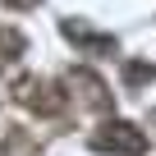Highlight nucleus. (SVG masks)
<instances>
[{
  "mask_svg": "<svg viewBox=\"0 0 156 156\" xmlns=\"http://www.w3.org/2000/svg\"><path fill=\"white\" fill-rule=\"evenodd\" d=\"M14 92H19V101H23V106H32L37 115H60V110L69 106V97H64L55 83H46V78H23Z\"/></svg>",
  "mask_w": 156,
  "mask_h": 156,
  "instance_id": "obj_2",
  "label": "nucleus"
},
{
  "mask_svg": "<svg viewBox=\"0 0 156 156\" xmlns=\"http://www.w3.org/2000/svg\"><path fill=\"white\" fill-rule=\"evenodd\" d=\"M23 51H28V37L19 28H0V64H14Z\"/></svg>",
  "mask_w": 156,
  "mask_h": 156,
  "instance_id": "obj_5",
  "label": "nucleus"
},
{
  "mask_svg": "<svg viewBox=\"0 0 156 156\" xmlns=\"http://www.w3.org/2000/svg\"><path fill=\"white\" fill-rule=\"evenodd\" d=\"M0 5H9V9H32L37 0H0Z\"/></svg>",
  "mask_w": 156,
  "mask_h": 156,
  "instance_id": "obj_7",
  "label": "nucleus"
},
{
  "mask_svg": "<svg viewBox=\"0 0 156 156\" xmlns=\"http://www.w3.org/2000/svg\"><path fill=\"white\" fill-rule=\"evenodd\" d=\"M156 78V64H147V60H129L124 64V83L129 87H142V83H151Z\"/></svg>",
  "mask_w": 156,
  "mask_h": 156,
  "instance_id": "obj_6",
  "label": "nucleus"
},
{
  "mask_svg": "<svg viewBox=\"0 0 156 156\" xmlns=\"http://www.w3.org/2000/svg\"><path fill=\"white\" fill-rule=\"evenodd\" d=\"M92 151H110V156H142L147 151V133L129 119H106L92 133Z\"/></svg>",
  "mask_w": 156,
  "mask_h": 156,
  "instance_id": "obj_1",
  "label": "nucleus"
},
{
  "mask_svg": "<svg viewBox=\"0 0 156 156\" xmlns=\"http://www.w3.org/2000/svg\"><path fill=\"white\" fill-rule=\"evenodd\" d=\"M69 92H78V101L92 106V110H110V92H106V83H101L97 73H87V69H73V73H69Z\"/></svg>",
  "mask_w": 156,
  "mask_h": 156,
  "instance_id": "obj_4",
  "label": "nucleus"
},
{
  "mask_svg": "<svg viewBox=\"0 0 156 156\" xmlns=\"http://www.w3.org/2000/svg\"><path fill=\"white\" fill-rule=\"evenodd\" d=\"M64 37L78 51H87V55H115V37L110 32H92L83 19H64Z\"/></svg>",
  "mask_w": 156,
  "mask_h": 156,
  "instance_id": "obj_3",
  "label": "nucleus"
}]
</instances>
